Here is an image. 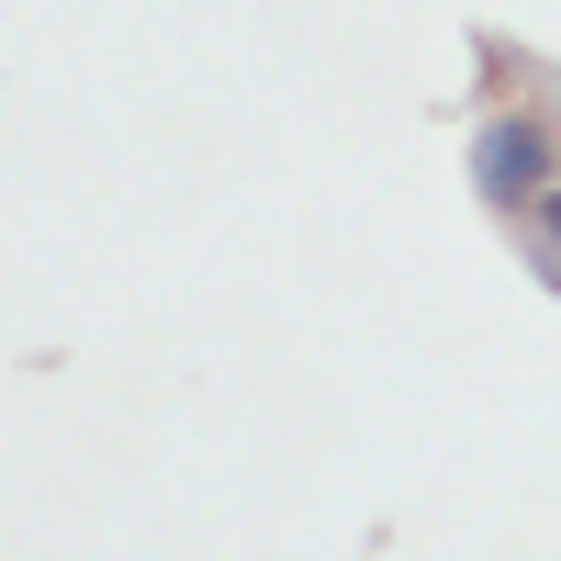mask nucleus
Listing matches in <instances>:
<instances>
[{
  "label": "nucleus",
  "mask_w": 561,
  "mask_h": 561,
  "mask_svg": "<svg viewBox=\"0 0 561 561\" xmlns=\"http://www.w3.org/2000/svg\"><path fill=\"white\" fill-rule=\"evenodd\" d=\"M528 280H539V293L561 304V248H528Z\"/></svg>",
  "instance_id": "2"
},
{
  "label": "nucleus",
  "mask_w": 561,
  "mask_h": 561,
  "mask_svg": "<svg viewBox=\"0 0 561 561\" xmlns=\"http://www.w3.org/2000/svg\"><path fill=\"white\" fill-rule=\"evenodd\" d=\"M561 180V135H550V113H528V102H494L483 124H472V203L483 214H505V225H528V203Z\"/></svg>",
  "instance_id": "1"
}]
</instances>
